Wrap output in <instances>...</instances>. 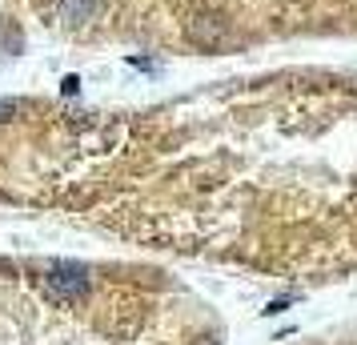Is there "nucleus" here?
I'll list each match as a JSON object with an SVG mask.
<instances>
[{
  "mask_svg": "<svg viewBox=\"0 0 357 345\" xmlns=\"http://www.w3.org/2000/svg\"><path fill=\"white\" fill-rule=\"evenodd\" d=\"M100 13V0H61V20L65 24H89Z\"/></svg>",
  "mask_w": 357,
  "mask_h": 345,
  "instance_id": "2",
  "label": "nucleus"
},
{
  "mask_svg": "<svg viewBox=\"0 0 357 345\" xmlns=\"http://www.w3.org/2000/svg\"><path fill=\"white\" fill-rule=\"evenodd\" d=\"M137 309L84 261H0V345H141Z\"/></svg>",
  "mask_w": 357,
  "mask_h": 345,
  "instance_id": "1",
  "label": "nucleus"
},
{
  "mask_svg": "<svg viewBox=\"0 0 357 345\" xmlns=\"http://www.w3.org/2000/svg\"><path fill=\"white\" fill-rule=\"evenodd\" d=\"M189 36H193L197 45H205V49H217L221 40H225V24L221 20H213V17H201L189 24Z\"/></svg>",
  "mask_w": 357,
  "mask_h": 345,
  "instance_id": "3",
  "label": "nucleus"
}]
</instances>
